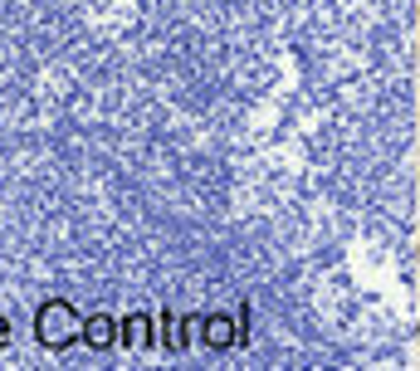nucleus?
Instances as JSON below:
<instances>
[{
    "label": "nucleus",
    "mask_w": 420,
    "mask_h": 371,
    "mask_svg": "<svg viewBox=\"0 0 420 371\" xmlns=\"http://www.w3.org/2000/svg\"><path fill=\"white\" fill-rule=\"evenodd\" d=\"M406 0H0V312H210L240 352L298 328L337 254V181L381 162Z\"/></svg>",
    "instance_id": "nucleus-1"
},
{
    "label": "nucleus",
    "mask_w": 420,
    "mask_h": 371,
    "mask_svg": "<svg viewBox=\"0 0 420 371\" xmlns=\"http://www.w3.org/2000/svg\"><path fill=\"white\" fill-rule=\"evenodd\" d=\"M83 308L69 298V293H54V298H44L39 308H34V342L44 347V352H69L74 342H83Z\"/></svg>",
    "instance_id": "nucleus-2"
},
{
    "label": "nucleus",
    "mask_w": 420,
    "mask_h": 371,
    "mask_svg": "<svg viewBox=\"0 0 420 371\" xmlns=\"http://www.w3.org/2000/svg\"><path fill=\"white\" fill-rule=\"evenodd\" d=\"M118 342H123V323L113 317V308H93V312L83 317V347L108 352V347H118Z\"/></svg>",
    "instance_id": "nucleus-3"
},
{
    "label": "nucleus",
    "mask_w": 420,
    "mask_h": 371,
    "mask_svg": "<svg viewBox=\"0 0 420 371\" xmlns=\"http://www.w3.org/2000/svg\"><path fill=\"white\" fill-rule=\"evenodd\" d=\"M123 347H127L132 357H142V352L151 347V317H147V308H132V312L123 317Z\"/></svg>",
    "instance_id": "nucleus-4"
},
{
    "label": "nucleus",
    "mask_w": 420,
    "mask_h": 371,
    "mask_svg": "<svg viewBox=\"0 0 420 371\" xmlns=\"http://www.w3.org/2000/svg\"><path fill=\"white\" fill-rule=\"evenodd\" d=\"M10 328H15L10 312H0V352H10Z\"/></svg>",
    "instance_id": "nucleus-5"
}]
</instances>
